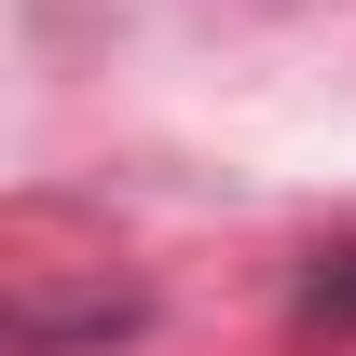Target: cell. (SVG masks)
Listing matches in <instances>:
<instances>
[{"mask_svg":"<svg viewBox=\"0 0 356 356\" xmlns=\"http://www.w3.org/2000/svg\"><path fill=\"white\" fill-rule=\"evenodd\" d=\"M302 329H329V343H356V233L302 261Z\"/></svg>","mask_w":356,"mask_h":356,"instance_id":"1","label":"cell"}]
</instances>
